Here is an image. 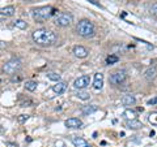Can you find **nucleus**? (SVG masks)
<instances>
[{
    "label": "nucleus",
    "instance_id": "obj_1",
    "mask_svg": "<svg viewBox=\"0 0 157 147\" xmlns=\"http://www.w3.org/2000/svg\"><path fill=\"white\" fill-rule=\"evenodd\" d=\"M32 37H33V41L38 46H42V47H48V46L55 45L58 39L56 34L51 30H47V29H37V30L33 31Z\"/></svg>",
    "mask_w": 157,
    "mask_h": 147
},
{
    "label": "nucleus",
    "instance_id": "obj_2",
    "mask_svg": "<svg viewBox=\"0 0 157 147\" xmlns=\"http://www.w3.org/2000/svg\"><path fill=\"white\" fill-rule=\"evenodd\" d=\"M55 13H56V9H54L50 5H45V7L34 8L32 11V16L36 22H43L50 18L51 16H54Z\"/></svg>",
    "mask_w": 157,
    "mask_h": 147
},
{
    "label": "nucleus",
    "instance_id": "obj_3",
    "mask_svg": "<svg viewBox=\"0 0 157 147\" xmlns=\"http://www.w3.org/2000/svg\"><path fill=\"white\" fill-rule=\"evenodd\" d=\"M76 31H77L78 35L82 37V38H92L96 33V29H94V25H93L92 21L84 18V20H81V21L77 22Z\"/></svg>",
    "mask_w": 157,
    "mask_h": 147
},
{
    "label": "nucleus",
    "instance_id": "obj_4",
    "mask_svg": "<svg viewBox=\"0 0 157 147\" xmlns=\"http://www.w3.org/2000/svg\"><path fill=\"white\" fill-rule=\"evenodd\" d=\"M21 61L17 60V59H12V60L7 61L6 64L3 65V72L6 74H9V76H14L16 73L21 69Z\"/></svg>",
    "mask_w": 157,
    "mask_h": 147
},
{
    "label": "nucleus",
    "instance_id": "obj_5",
    "mask_svg": "<svg viewBox=\"0 0 157 147\" xmlns=\"http://www.w3.org/2000/svg\"><path fill=\"white\" fill-rule=\"evenodd\" d=\"M126 80H127V72L126 70H117L109 77L110 83L111 85H115V86L122 85Z\"/></svg>",
    "mask_w": 157,
    "mask_h": 147
},
{
    "label": "nucleus",
    "instance_id": "obj_6",
    "mask_svg": "<svg viewBox=\"0 0 157 147\" xmlns=\"http://www.w3.org/2000/svg\"><path fill=\"white\" fill-rule=\"evenodd\" d=\"M73 21V17H72V14L70 13H59L58 16H56V20H55V23L58 26H60V27H66V26H70L71 23Z\"/></svg>",
    "mask_w": 157,
    "mask_h": 147
},
{
    "label": "nucleus",
    "instance_id": "obj_7",
    "mask_svg": "<svg viewBox=\"0 0 157 147\" xmlns=\"http://www.w3.org/2000/svg\"><path fill=\"white\" fill-rule=\"evenodd\" d=\"M89 82H90L89 76H81V77H78L77 80H75L73 87H75L76 90H82V89H85L86 86H89Z\"/></svg>",
    "mask_w": 157,
    "mask_h": 147
},
{
    "label": "nucleus",
    "instance_id": "obj_8",
    "mask_svg": "<svg viewBox=\"0 0 157 147\" xmlns=\"http://www.w3.org/2000/svg\"><path fill=\"white\" fill-rule=\"evenodd\" d=\"M64 125L67 128H82V121L80 119H77V117H71V119H68L64 121Z\"/></svg>",
    "mask_w": 157,
    "mask_h": 147
},
{
    "label": "nucleus",
    "instance_id": "obj_9",
    "mask_svg": "<svg viewBox=\"0 0 157 147\" xmlns=\"http://www.w3.org/2000/svg\"><path fill=\"white\" fill-rule=\"evenodd\" d=\"M73 55H75L76 57H78V59H84V57H86L88 56V50L85 47H82V46H75L73 47Z\"/></svg>",
    "mask_w": 157,
    "mask_h": 147
},
{
    "label": "nucleus",
    "instance_id": "obj_10",
    "mask_svg": "<svg viewBox=\"0 0 157 147\" xmlns=\"http://www.w3.org/2000/svg\"><path fill=\"white\" fill-rule=\"evenodd\" d=\"M102 86H104V74L102 73H96L94 81H93V87H94V90H101Z\"/></svg>",
    "mask_w": 157,
    "mask_h": 147
},
{
    "label": "nucleus",
    "instance_id": "obj_11",
    "mask_svg": "<svg viewBox=\"0 0 157 147\" xmlns=\"http://www.w3.org/2000/svg\"><path fill=\"white\" fill-rule=\"evenodd\" d=\"M156 77H157V69L155 66H149L148 69L144 72V78L147 81H153Z\"/></svg>",
    "mask_w": 157,
    "mask_h": 147
},
{
    "label": "nucleus",
    "instance_id": "obj_12",
    "mask_svg": "<svg viewBox=\"0 0 157 147\" xmlns=\"http://www.w3.org/2000/svg\"><path fill=\"white\" fill-rule=\"evenodd\" d=\"M67 90V83L66 82H56V85H54L52 86V91L54 92H56L58 95H60V94H63Z\"/></svg>",
    "mask_w": 157,
    "mask_h": 147
},
{
    "label": "nucleus",
    "instance_id": "obj_13",
    "mask_svg": "<svg viewBox=\"0 0 157 147\" xmlns=\"http://www.w3.org/2000/svg\"><path fill=\"white\" fill-rule=\"evenodd\" d=\"M121 103H122L123 106H134L135 103H136V99H135V96H134V95L127 94V95H123V96H122Z\"/></svg>",
    "mask_w": 157,
    "mask_h": 147
},
{
    "label": "nucleus",
    "instance_id": "obj_14",
    "mask_svg": "<svg viewBox=\"0 0 157 147\" xmlns=\"http://www.w3.org/2000/svg\"><path fill=\"white\" fill-rule=\"evenodd\" d=\"M14 12H16V9H14L13 5H8V7H3L2 8V17H11L14 14Z\"/></svg>",
    "mask_w": 157,
    "mask_h": 147
},
{
    "label": "nucleus",
    "instance_id": "obj_15",
    "mask_svg": "<svg viewBox=\"0 0 157 147\" xmlns=\"http://www.w3.org/2000/svg\"><path fill=\"white\" fill-rule=\"evenodd\" d=\"M72 143L75 147H88V142L85 139L80 138V137H76V138H72Z\"/></svg>",
    "mask_w": 157,
    "mask_h": 147
},
{
    "label": "nucleus",
    "instance_id": "obj_16",
    "mask_svg": "<svg viewBox=\"0 0 157 147\" xmlns=\"http://www.w3.org/2000/svg\"><path fill=\"white\" fill-rule=\"evenodd\" d=\"M126 126L128 129H140L141 126H143V124H141L140 121H137V120H128L127 121V124Z\"/></svg>",
    "mask_w": 157,
    "mask_h": 147
},
{
    "label": "nucleus",
    "instance_id": "obj_17",
    "mask_svg": "<svg viewBox=\"0 0 157 147\" xmlns=\"http://www.w3.org/2000/svg\"><path fill=\"white\" fill-rule=\"evenodd\" d=\"M123 117H126L127 120H136V112L134 109H126L123 112Z\"/></svg>",
    "mask_w": 157,
    "mask_h": 147
},
{
    "label": "nucleus",
    "instance_id": "obj_18",
    "mask_svg": "<svg viewBox=\"0 0 157 147\" xmlns=\"http://www.w3.org/2000/svg\"><path fill=\"white\" fill-rule=\"evenodd\" d=\"M97 109H98V107H97L96 104L86 106V107H84V108H82V113H84V115H90V113H93V112H96Z\"/></svg>",
    "mask_w": 157,
    "mask_h": 147
},
{
    "label": "nucleus",
    "instance_id": "obj_19",
    "mask_svg": "<svg viewBox=\"0 0 157 147\" xmlns=\"http://www.w3.org/2000/svg\"><path fill=\"white\" fill-rule=\"evenodd\" d=\"M76 96L78 98V99H81V100H88L90 98L89 95V92H86V91H82V90H78L76 92Z\"/></svg>",
    "mask_w": 157,
    "mask_h": 147
},
{
    "label": "nucleus",
    "instance_id": "obj_20",
    "mask_svg": "<svg viewBox=\"0 0 157 147\" xmlns=\"http://www.w3.org/2000/svg\"><path fill=\"white\" fill-rule=\"evenodd\" d=\"M37 86H38V83L36 82V81H28L26 83H25V89L28 90V91H34L37 89Z\"/></svg>",
    "mask_w": 157,
    "mask_h": 147
},
{
    "label": "nucleus",
    "instance_id": "obj_21",
    "mask_svg": "<svg viewBox=\"0 0 157 147\" xmlns=\"http://www.w3.org/2000/svg\"><path fill=\"white\" fill-rule=\"evenodd\" d=\"M47 78L50 81L59 82L60 81V74H58V73H55V72H51V73H47Z\"/></svg>",
    "mask_w": 157,
    "mask_h": 147
},
{
    "label": "nucleus",
    "instance_id": "obj_22",
    "mask_svg": "<svg viewBox=\"0 0 157 147\" xmlns=\"http://www.w3.org/2000/svg\"><path fill=\"white\" fill-rule=\"evenodd\" d=\"M118 60H119V57H118L117 55H110V56L106 57V64H107V65L115 64V63H118Z\"/></svg>",
    "mask_w": 157,
    "mask_h": 147
},
{
    "label": "nucleus",
    "instance_id": "obj_23",
    "mask_svg": "<svg viewBox=\"0 0 157 147\" xmlns=\"http://www.w3.org/2000/svg\"><path fill=\"white\" fill-rule=\"evenodd\" d=\"M14 26L18 27V29H21V30H24V29L28 27V23L24 21V20H16V21H14Z\"/></svg>",
    "mask_w": 157,
    "mask_h": 147
},
{
    "label": "nucleus",
    "instance_id": "obj_24",
    "mask_svg": "<svg viewBox=\"0 0 157 147\" xmlns=\"http://www.w3.org/2000/svg\"><path fill=\"white\" fill-rule=\"evenodd\" d=\"M148 121L151 122V124L157 125V112H155V113H151V115H149Z\"/></svg>",
    "mask_w": 157,
    "mask_h": 147
},
{
    "label": "nucleus",
    "instance_id": "obj_25",
    "mask_svg": "<svg viewBox=\"0 0 157 147\" xmlns=\"http://www.w3.org/2000/svg\"><path fill=\"white\" fill-rule=\"evenodd\" d=\"M28 119H29L28 115H20V116L17 117V121L20 122V124H24V122H25Z\"/></svg>",
    "mask_w": 157,
    "mask_h": 147
},
{
    "label": "nucleus",
    "instance_id": "obj_26",
    "mask_svg": "<svg viewBox=\"0 0 157 147\" xmlns=\"http://www.w3.org/2000/svg\"><path fill=\"white\" fill-rule=\"evenodd\" d=\"M149 11H151V13H152V14H157V3H155L151 7Z\"/></svg>",
    "mask_w": 157,
    "mask_h": 147
},
{
    "label": "nucleus",
    "instance_id": "obj_27",
    "mask_svg": "<svg viewBox=\"0 0 157 147\" xmlns=\"http://www.w3.org/2000/svg\"><path fill=\"white\" fill-rule=\"evenodd\" d=\"M155 104H157V96L152 98V99L148 100V106H155Z\"/></svg>",
    "mask_w": 157,
    "mask_h": 147
},
{
    "label": "nucleus",
    "instance_id": "obj_28",
    "mask_svg": "<svg viewBox=\"0 0 157 147\" xmlns=\"http://www.w3.org/2000/svg\"><path fill=\"white\" fill-rule=\"evenodd\" d=\"M55 147H67V146H66V143L63 141H58L55 143Z\"/></svg>",
    "mask_w": 157,
    "mask_h": 147
},
{
    "label": "nucleus",
    "instance_id": "obj_29",
    "mask_svg": "<svg viewBox=\"0 0 157 147\" xmlns=\"http://www.w3.org/2000/svg\"><path fill=\"white\" fill-rule=\"evenodd\" d=\"M32 104H33V102H32V100H26V102H24L21 106H22V107H30Z\"/></svg>",
    "mask_w": 157,
    "mask_h": 147
},
{
    "label": "nucleus",
    "instance_id": "obj_30",
    "mask_svg": "<svg viewBox=\"0 0 157 147\" xmlns=\"http://www.w3.org/2000/svg\"><path fill=\"white\" fill-rule=\"evenodd\" d=\"M6 146H7V147H18V145H17V143H13V142H7Z\"/></svg>",
    "mask_w": 157,
    "mask_h": 147
},
{
    "label": "nucleus",
    "instance_id": "obj_31",
    "mask_svg": "<svg viewBox=\"0 0 157 147\" xmlns=\"http://www.w3.org/2000/svg\"><path fill=\"white\" fill-rule=\"evenodd\" d=\"M20 80H21V77H17V76H13L12 77V81L14 82V81H20Z\"/></svg>",
    "mask_w": 157,
    "mask_h": 147
},
{
    "label": "nucleus",
    "instance_id": "obj_32",
    "mask_svg": "<svg viewBox=\"0 0 157 147\" xmlns=\"http://www.w3.org/2000/svg\"><path fill=\"white\" fill-rule=\"evenodd\" d=\"M24 2H28V3H32V2H34V0H24Z\"/></svg>",
    "mask_w": 157,
    "mask_h": 147
}]
</instances>
